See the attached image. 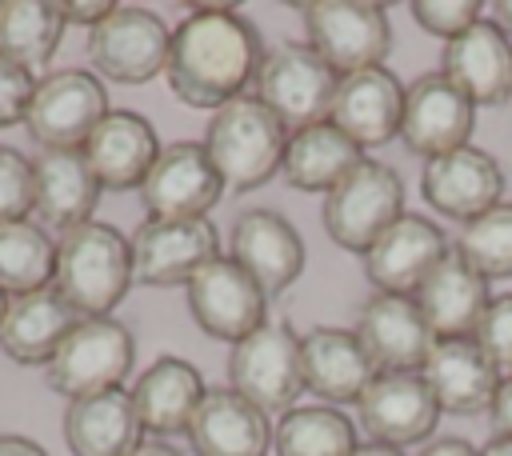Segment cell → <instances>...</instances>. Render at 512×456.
<instances>
[{"mask_svg":"<svg viewBox=\"0 0 512 456\" xmlns=\"http://www.w3.org/2000/svg\"><path fill=\"white\" fill-rule=\"evenodd\" d=\"M440 72L476 104V108H496L512 100V40L492 24L476 20L468 32L444 44Z\"/></svg>","mask_w":512,"mask_h":456,"instance_id":"22","label":"cell"},{"mask_svg":"<svg viewBox=\"0 0 512 456\" xmlns=\"http://www.w3.org/2000/svg\"><path fill=\"white\" fill-rule=\"evenodd\" d=\"M420 192H424L432 212L468 224L480 212L500 204V196H504V168H500V160L492 152L464 144L456 152L424 160Z\"/></svg>","mask_w":512,"mask_h":456,"instance_id":"16","label":"cell"},{"mask_svg":"<svg viewBox=\"0 0 512 456\" xmlns=\"http://www.w3.org/2000/svg\"><path fill=\"white\" fill-rule=\"evenodd\" d=\"M188 444L196 456H268L272 424L240 392L208 388L188 424Z\"/></svg>","mask_w":512,"mask_h":456,"instance_id":"26","label":"cell"},{"mask_svg":"<svg viewBox=\"0 0 512 456\" xmlns=\"http://www.w3.org/2000/svg\"><path fill=\"white\" fill-rule=\"evenodd\" d=\"M56 4H60L64 24H84L88 32H92L100 20H108V16L116 12L112 0H56Z\"/></svg>","mask_w":512,"mask_h":456,"instance_id":"40","label":"cell"},{"mask_svg":"<svg viewBox=\"0 0 512 456\" xmlns=\"http://www.w3.org/2000/svg\"><path fill=\"white\" fill-rule=\"evenodd\" d=\"M188 312L200 324V332L240 344L248 332H256L268 320V292L224 252L212 264H204L188 284Z\"/></svg>","mask_w":512,"mask_h":456,"instance_id":"12","label":"cell"},{"mask_svg":"<svg viewBox=\"0 0 512 456\" xmlns=\"http://www.w3.org/2000/svg\"><path fill=\"white\" fill-rule=\"evenodd\" d=\"M208 384L192 360L180 356H156L128 388L136 420L148 436H176L188 432Z\"/></svg>","mask_w":512,"mask_h":456,"instance_id":"25","label":"cell"},{"mask_svg":"<svg viewBox=\"0 0 512 456\" xmlns=\"http://www.w3.org/2000/svg\"><path fill=\"white\" fill-rule=\"evenodd\" d=\"M300 348H304V392L320 396L332 408L356 404L380 372L352 328L316 324L300 336Z\"/></svg>","mask_w":512,"mask_h":456,"instance_id":"23","label":"cell"},{"mask_svg":"<svg viewBox=\"0 0 512 456\" xmlns=\"http://www.w3.org/2000/svg\"><path fill=\"white\" fill-rule=\"evenodd\" d=\"M420 376L428 380L440 412H456V416L488 412L504 380L476 340H436V348L420 364Z\"/></svg>","mask_w":512,"mask_h":456,"instance_id":"28","label":"cell"},{"mask_svg":"<svg viewBox=\"0 0 512 456\" xmlns=\"http://www.w3.org/2000/svg\"><path fill=\"white\" fill-rule=\"evenodd\" d=\"M448 256V240L440 224H432L420 212H404L368 252H364V276L376 292L392 296H416L424 276Z\"/></svg>","mask_w":512,"mask_h":456,"instance_id":"19","label":"cell"},{"mask_svg":"<svg viewBox=\"0 0 512 456\" xmlns=\"http://www.w3.org/2000/svg\"><path fill=\"white\" fill-rule=\"evenodd\" d=\"M0 456H48L36 440L16 436V432H0Z\"/></svg>","mask_w":512,"mask_h":456,"instance_id":"43","label":"cell"},{"mask_svg":"<svg viewBox=\"0 0 512 456\" xmlns=\"http://www.w3.org/2000/svg\"><path fill=\"white\" fill-rule=\"evenodd\" d=\"M56 272V240L36 220L0 224V288L8 296L40 292Z\"/></svg>","mask_w":512,"mask_h":456,"instance_id":"34","label":"cell"},{"mask_svg":"<svg viewBox=\"0 0 512 456\" xmlns=\"http://www.w3.org/2000/svg\"><path fill=\"white\" fill-rule=\"evenodd\" d=\"M4 308H8V292L0 288V320H4Z\"/></svg>","mask_w":512,"mask_h":456,"instance_id":"48","label":"cell"},{"mask_svg":"<svg viewBox=\"0 0 512 456\" xmlns=\"http://www.w3.org/2000/svg\"><path fill=\"white\" fill-rule=\"evenodd\" d=\"M356 412L360 428L376 444H392L400 452L432 436L440 420V404L420 372H376V380L356 400Z\"/></svg>","mask_w":512,"mask_h":456,"instance_id":"15","label":"cell"},{"mask_svg":"<svg viewBox=\"0 0 512 456\" xmlns=\"http://www.w3.org/2000/svg\"><path fill=\"white\" fill-rule=\"evenodd\" d=\"M352 456H404V452L392 448V444H376V440H368V444H356Z\"/></svg>","mask_w":512,"mask_h":456,"instance_id":"47","label":"cell"},{"mask_svg":"<svg viewBox=\"0 0 512 456\" xmlns=\"http://www.w3.org/2000/svg\"><path fill=\"white\" fill-rule=\"evenodd\" d=\"M132 244L104 220H84L56 240L52 288L80 316H112L132 288Z\"/></svg>","mask_w":512,"mask_h":456,"instance_id":"2","label":"cell"},{"mask_svg":"<svg viewBox=\"0 0 512 456\" xmlns=\"http://www.w3.org/2000/svg\"><path fill=\"white\" fill-rule=\"evenodd\" d=\"M404 88L384 64L364 68L352 76H340L328 120L356 144V148H380L392 136H400L404 120Z\"/></svg>","mask_w":512,"mask_h":456,"instance_id":"20","label":"cell"},{"mask_svg":"<svg viewBox=\"0 0 512 456\" xmlns=\"http://www.w3.org/2000/svg\"><path fill=\"white\" fill-rule=\"evenodd\" d=\"M404 216V180L384 160H360L328 196L320 208L324 232L344 252H368L396 220Z\"/></svg>","mask_w":512,"mask_h":456,"instance_id":"6","label":"cell"},{"mask_svg":"<svg viewBox=\"0 0 512 456\" xmlns=\"http://www.w3.org/2000/svg\"><path fill=\"white\" fill-rule=\"evenodd\" d=\"M364 160V148H356L332 120L308 124L288 132V148H284V180L300 192H332L356 164Z\"/></svg>","mask_w":512,"mask_h":456,"instance_id":"31","label":"cell"},{"mask_svg":"<svg viewBox=\"0 0 512 456\" xmlns=\"http://www.w3.org/2000/svg\"><path fill=\"white\" fill-rule=\"evenodd\" d=\"M472 128H476V104L444 72H424L404 88L400 140L408 144V152L424 160L456 152L468 144Z\"/></svg>","mask_w":512,"mask_h":456,"instance_id":"14","label":"cell"},{"mask_svg":"<svg viewBox=\"0 0 512 456\" xmlns=\"http://www.w3.org/2000/svg\"><path fill=\"white\" fill-rule=\"evenodd\" d=\"M304 36L336 76L380 68L392 48V24L368 0H308L300 4Z\"/></svg>","mask_w":512,"mask_h":456,"instance_id":"8","label":"cell"},{"mask_svg":"<svg viewBox=\"0 0 512 456\" xmlns=\"http://www.w3.org/2000/svg\"><path fill=\"white\" fill-rule=\"evenodd\" d=\"M32 180H36V216L44 228H76L92 220L96 200L104 184L96 180L84 148H40L32 156Z\"/></svg>","mask_w":512,"mask_h":456,"instance_id":"24","label":"cell"},{"mask_svg":"<svg viewBox=\"0 0 512 456\" xmlns=\"http://www.w3.org/2000/svg\"><path fill=\"white\" fill-rule=\"evenodd\" d=\"M64 28L68 24L56 0H0V52L28 68L36 80L48 76Z\"/></svg>","mask_w":512,"mask_h":456,"instance_id":"32","label":"cell"},{"mask_svg":"<svg viewBox=\"0 0 512 456\" xmlns=\"http://www.w3.org/2000/svg\"><path fill=\"white\" fill-rule=\"evenodd\" d=\"M140 436L144 428L124 388L72 400L64 412V444L72 456H132Z\"/></svg>","mask_w":512,"mask_h":456,"instance_id":"30","label":"cell"},{"mask_svg":"<svg viewBox=\"0 0 512 456\" xmlns=\"http://www.w3.org/2000/svg\"><path fill=\"white\" fill-rule=\"evenodd\" d=\"M168 44H172L168 24L136 4H116V12L88 32L92 68L100 80L112 84H144L152 76H164Z\"/></svg>","mask_w":512,"mask_h":456,"instance_id":"10","label":"cell"},{"mask_svg":"<svg viewBox=\"0 0 512 456\" xmlns=\"http://www.w3.org/2000/svg\"><path fill=\"white\" fill-rule=\"evenodd\" d=\"M204 148H208L224 188L252 192L280 172L284 148H288V128L256 96H240L208 120Z\"/></svg>","mask_w":512,"mask_h":456,"instance_id":"3","label":"cell"},{"mask_svg":"<svg viewBox=\"0 0 512 456\" xmlns=\"http://www.w3.org/2000/svg\"><path fill=\"white\" fill-rule=\"evenodd\" d=\"M108 112V88L96 72L56 68L36 80L24 128L40 148H84Z\"/></svg>","mask_w":512,"mask_h":456,"instance_id":"9","label":"cell"},{"mask_svg":"<svg viewBox=\"0 0 512 456\" xmlns=\"http://www.w3.org/2000/svg\"><path fill=\"white\" fill-rule=\"evenodd\" d=\"M380 372H420L428 352L436 348V332L424 320L416 296L376 292L360 304L352 328Z\"/></svg>","mask_w":512,"mask_h":456,"instance_id":"18","label":"cell"},{"mask_svg":"<svg viewBox=\"0 0 512 456\" xmlns=\"http://www.w3.org/2000/svg\"><path fill=\"white\" fill-rule=\"evenodd\" d=\"M492 24L512 40V0H496L492 4Z\"/></svg>","mask_w":512,"mask_h":456,"instance_id":"44","label":"cell"},{"mask_svg":"<svg viewBox=\"0 0 512 456\" xmlns=\"http://www.w3.org/2000/svg\"><path fill=\"white\" fill-rule=\"evenodd\" d=\"M420 456H480V448H472V444L460 440V436H440V440H432Z\"/></svg>","mask_w":512,"mask_h":456,"instance_id":"42","label":"cell"},{"mask_svg":"<svg viewBox=\"0 0 512 456\" xmlns=\"http://www.w3.org/2000/svg\"><path fill=\"white\" fill-rule=\"evenodd\" d=\"M276 456H352L356 424L332 404H296L272 428Z\"/></svg>","mask_w":512,"mask_h":456,"instance_id":"33","label":"cell"},{"mask_svg":"<svg viewBox=\"0 0 512 456\" xmlns=\"http://www.w3.org/2000/svg\"><path fill=\"white\" fill-rule=\"evenodd\" d=\"M84 156H88V164L104 188L124 192V188L144 184V176L152 172V164L160 156V140H156V128L140 112L112 108L96 124V132L88 136Z\"/></svg>","mask_w":512,"mask_h":456,"instance_id":"27","label":"cell"},{"mask_svg":"<svg viewBox=\"0 0 512 456\" xmlns=\"http://www.w3.org/2000/svg\"><path fill=\"white\" fill-rule=\"evenodd\" d=\"M412 20L448 44L480 20V4L476 0H412Z\"/></svg>","mask_w":512,"mask_h":456,"instance_id":"38","label":"cell"},{"mask_svg":"<svg viewBox=\"0 0 512 456\" xmlns=\"http://www.w3.org/2000/svg\"><path fill=\"white\" fill-rule=\"evenodd\" d=\"M132 456H184L180 448H172L168 440H140V448Z\"/></svg>","mask_w":512,"mask_h":456,"instance_id":"45","label":"cell"},{"mask_svg":"<svg viewBox=\"0 0 512 456\" xmlns=\"http://www.w3.org/2000/svg\"><path fill=\"white\" fill-rule=\"evenodd\" d=\"M456 252L488 280H508L512 276V204L500 200L496 208L480 212L460 228Z\"/></svg>","mask_w":512,"mask_h":456,"instance_id":"35","label":"cell"},{"mask_svg":"<svg viewBox=\"0 0 512 456\" xmlns=\"http://www.w3.org/2000/svg\"><path fill=\"white\" fill-rule=\"evenodd\" d=\"M132 276L152 288L188 284L220 252V232L208 216L200 220H144L132 236Z\"/></svg>","mask_w":512,"mask_h":456,"instance_id":"13","label":"cell"},{"mask_svg":"<svg viewBox=\"0 0 512 456\" xmlns=\"http://www.w3.org/2000/svg\"><path fill=\"white\" fill-rule=\"evenodd\" d=\"M136 364V340L116 316H80L56 356L44 364V380L68 404L100 396L124 384Z\"/></svg>","mask_w":512,"mask_h":456,"instance_id":"4","label":"cell"},{"mask_svg":"<svg viewBox=\"0 0 512 456\" xmlns=\"http://www.w3.org/2000/svg\"><path fill=\"white\" fill-rule=\"evenodd\" d=\"M80 312L48 284L40 292L8 296L4 320H0V352L16 364H48Z\"/></svg>","mask_w":512,"mask_h":456,"instance_id":"29","label":"cell"},{"mask_svg":"<svg viewBox=\"0 0 512 456\" xmlns=\"http://www.w3.org/2000/svg\"><path fill=\"white\" fill-rule=\"evenodd\" d=\"M32 92H36V76L28 68H20L12 56L0 52V128L24 124Z\"/></svg>","mask_w":512,"mask_h":456,"instance_id":"39","label":"cell"},{"mask_svg":"<svg viewBox=\"0 0 512 456\" xmlns=\"http://www.w3.org/2000/svg\"><path fill=\"white\" fill-rule=\"evenodd\" d=\"M492 424H496V432L500 436H512V376H504L500 380V388H496V400H492Z\"/></svg>","mask_w":512,"mask_h":456,"instance_id":"41","label":"cell"},{"mask_svg":"<svg viewBox=\"0 0 512 456\" xmlns=\"http://www.w3.org/2000/svg\"><path fill=\"white\" fill-rule=\"evenodd\" d=\"M336 84L340 76L320 60V52L308 40H284L276 48H264V60L252 80L256 100L288 132L328 120Z\"/></svg>","mask_w":512,"mask_h":456,"instance_id":"7","label":"cell"},{"mask_svg":"<svg viewBox=\"0 0 512 456\" xmlns=\"http://www.w3.org/2000/svg\"><path fill=\"white\" fill-rule=\"evenodd\" d=\"M476 344L500 376H512V292L492 296V304L476 328Z\"/></svg>","mask_w":512,"mask_h":456,"instance_id":"37","label":"cell"},{"mask_svg":"<svg viewBox=\"0 0 512 456\" xmlns=\"http://www.w3.org/2000/svg\"><path fill=\"white\" fill-rule=\"evenodd\" d=\"M260 60L264 44L248 16L228 4H200L172 32L164 80L188 108L220 112L244 96Z\"/></svg>","mask_w":512,"mask_h":456,"instance_id":"1","label":"cell"},{"mask_svg":"<svg viewBox=\"0 0 512 456\" xmlns=\"http://www.w3.org/2000/svg\"><path fill=\"white\" fill-rule=\"evenodd\" d=\"M228 256L268 292V300L288 292L304 272V240L296 224L272 208H248L236 216Z\"/></svg>","mask_w":512,"mask_h":456,"instance_id":"17","label":"cell"},{"mask_svg":"<svg viewBox=\"0 0 512 456\" xmlns=\"http://www.w3.org/2000/svg\"><path fill=\"white\" fill-rule=\"evenodd\" d=\"M228 388L252 400L264 416L296 408L304 392V348L288 320H264L228 352Z\"/></svg>","mask_w":512,"mask_h":456,"instance_id":"5","label":"cell"},{"mask_svg":"<svg viewBox=\"0 0 512 456\" xmlns=\"http://www.w3.org/2000/svg\"><path fill=\"white\" fill-rule=\"evenodd\" d=\"M224 196V180L204 140H176L160 148L152 172L140 184L148 220H200Z\"/></svg>","mask_w":512,"mask_h":456,"instance_id":"11","label":"cell"},{"mask_svg":"<svg viewBox=\"0 0 512 456\" xmlns=\"http://www.w3.org/2000/svg\"><path fill=\"white\" fill-rule=\"evenodd\" d=\"M480 456H512V436H492L484 448H480Z\"/></svg>","mask_w":512,"mask_h":456,"instance_id":"46","label":"cell"},{"mask_svg":"<svg viewBox=\"0 0 512 456\" xmlns=\"http://www.w3.org/2000/svg\"><path fill=\"white\" fill-rule=\"evenodd\" d=\"M488 284V276H480L456 248H448V256L416 288V304L432 324L436 340H476V328L492 304Z\"/></svg>","mask_w":512,"mask_h":456,"instance_id":"21","label":"cell"},{"mask_svg":"<svg viewBox=\"0 0 512 456\" xmlns=\"http://www.w3.org/2000/svg\"><path fill=\"white\" fill-rule=\"evenodd\" d=\"M36 208V180H32V160L20 156L16 148L0 144V224L8 220H28Z\"/></svg>","mask_w":512,"mask_h":456,"instance_id":"36","label":"cell"}]
</instances>
